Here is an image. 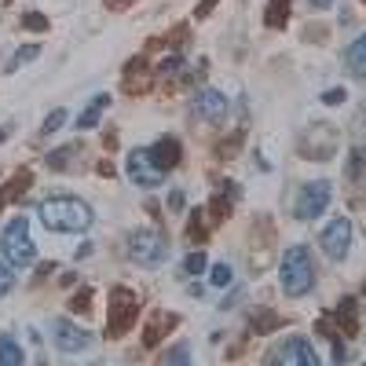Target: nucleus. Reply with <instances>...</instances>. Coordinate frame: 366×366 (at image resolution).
Masks as SVG:
<instances>
[{"mask_svg":"<svg viewBox=\"0 0 366 366\" xmlns=\"http://www.w3.org/2000/svg\"><path fill=\"white\" fill-rule=\"evenodd\" d=\"M37 217H40V223H45L48 231H59V234H81V231H88L95 223L92 206L84 198H77V195H51V198H45L40 209H37Z\"/></svg>","mask_w":366,"mask_h":366,"instance_id":"obj_1","label":"nucleus"},{"mask_svg":"<svg viewBox=\"0 0 366 366\" xmlns=\"http://www.w3.org/2000/svg\"><path fill=\"white\" fill-rule=\"evenodd\" d=\"M278 282H282L286 297H308L315 286V264H311L308 245H289L278 264Z\"/></svg>","mask_w":366,"mask_h":366,"instance_id":"obj_2","label":"nucleus"},{"mask_svg":"<svg viewBox=\"0 0 366 366\" xmlns=\"http://www.w3.org/2000/svg\"><path fill=\"white\" fill-rule=\"evenodd\" d=\"M0 256H4L12 267H29L37 260V245L29 239V220L26 217L8 220V228L0 231Z\"/></svg>","mask_w":366,"mask_h":366,"instance_id":"obj_3","label":"nucleus"},{"mask_svg":"<svg viewBox=\"0 0 366 366\" xmlns=\"http://www.w3.org/2000/svg\"><path fill=\"white\" fill-rule=\"evenodd\" d=\"M136 319H139V300L136 293L128 286H114L110 289V311H106V337L117 341V337H125L128 330L136 326Z\"/></svg>","mask_w":366,"mask_h":366,"instance_id":"obj_4","label":"nucleus"},{"mask_svg":"<svg viewBox=\"0 0 366 366\" xmlns=\"http://www.w3.org/2000/svg\"><path fill=\"white\" fill-rule=\"evenodd\" d=\"M128 256H132V264H139V267H158V264H165V256H169V239L161 231H132Z\"/></svg>","mask_w":366,"mask_h":366,"instance_id":"obj_5","label":"nucleus"},{"mask_svg":"<svg viewBox=\"0 0 366 366\" xmlns=\"http://www.w3.org/2000/svg\"><path fill=\"white\" fill-rule=\"evenodd\" d=\"M330 198H333L330 180H311V183H304V187L297 191V198H293V217H297V220H319L322 212H326Z\"/></svg>","mask_w":366,"mask_h":366,"instance_id":"obj_6","label":"nucleus"},{"mask_svg":"<svg viewBox=\"0 0 366 366\" xmlns=\"http://www.w3.org/2000/svg\"><path fill=\"white\" fill-rule=\"evenodd\" d=\"M319 245H322V253H326L333 264H341L344 256H348V249H352V220L348 217H333L326 228L319 231Z\"/></svg>","mask_w":366,"mask_h":366,"instance_id":"obj_7","label":"nucleus"},{"mask_svg":"<svg viewBox=\"0 0 366 366\" xmlns=\"http://www.w3.org/2000/svg\"><path fill=\"white\" fill-rule=\"evenodd\" d=\"M267 363H275V366H319V355H315L308 337L293 333V337H286L271 355H267Z\"/></svg>","mask_w":366,"mask_h":366,"instance_id":"obj_8","label":"nucleus"},{"mask_svg":"<svg viewBox=\"0 0 366 366\" xmlns=\"http://www.w3.org/2000/svg\"><path fill=\"white\" fill-rule=\"evenodd\" d=\"M125 169H128V180H132L136 187H158V183L165 180V172H161L154 165V158H150V147H136L132 154H128Z\"/></svg>","mask_w":366,"mask_h":366,"instance_id":"obj_9","label":"nucleus"},{"mask_svg":"<svg viewBox=\"0 0 366 366\" xmlns=\"http://www.w3.org/2000/svg\"><path fill=\"white\" fill-rule=\"evenodd\" d=\"M51 341H56V348H59V352L77 355V352H88V348H92L95 333L81 330V326H73V322H66V319H56V322H51Z\"/></svg>","mask_w":366,"mask_h":366,"instance_id":"obj_10","label":"nucleus"},{"mask_svg":"<svg viewBox=\"0 0 366 366\" xmlns=\"http://www.w3.org/2000/svg\"><path fill=\"white\" fill-rule=\"evenodd\" d=\"M191 114L198 117V121H223L228 117V99H223V92L217 88H198V95L191 99Z\"/></svg>","mask_w":366,"mask_h":366,"instance_id":"obj_11","label":"nucleus"},{"mask_svg":"<svg viewBox=\"0 0 366 366\" xmlns=\"http://www.w3.org/2000/svg\"><path fill=\"white\" fill-rule=\"evenodd\" d=\"M150 158H154V165L169 176V172H172V169H180V161H183V147H180V139H176V136H161L158 143L150 147Z\"/></svg>","mask_w":366,"mask_h":366,"instance_id":"obj_12","label":"nucleus"},{"mask_svg":"<svg viewBox=\"0 0 366 366\" xmlns=\"http://www.w3.org/2000/svg\"><path fill=\"white\" fill-rule=\"evenodd\" d=\"M150 84H154V66H150L143 56H136V59L125 66V88L139 95V92H147Z\"/></svg>","mask_w":366,"mask_h":366,"instance_id":"obj_13","label":"nucleus"},{"mask_svg":"<svg viewBox=\"0 0 366 366\" xmlns=\"http://www.w3.org/2000/svg\"><path fill=\"white\" fill-rule=\"evenodd\" d=\"M29 183H34L29 169H19L15 176H12V183H4V187H0V209H4V206H15V202L29 191Z\"/></svg>","mask_w":366,"mask_h":366,"instance_id":"obj_14","label":"nucleus"},{"mask_svg":"<svg viewBox=\"0 0 366 366\" xmlns=\"http://www.w3.org/2000/svg\"><path fill=\"white\" fill-rule=\"evenodd\" d=\"M344 66H348L352 77H366V34H359L344 51Z\"/></svg>","mask_w":366,"mask_h":366,"instance_id":"obj_15","label":"nucleus"},{"mask_svg":"<svg viewBox=\"0 0 366 366\" xmlns=\"http://www.w3.org/2000/svg\"><path fill=\"white\" fill-rule=\"evenodd\" d=\"M176 326V315H150V322H147V333H143V344L147 348H154V344L165 337V333Z\"/></svg>","mask_w":366,"mask_h":366,"instance_id":"obj_16","label":"nucleus"},{"mask_svg":"<svg viewBox=\"0 0 366 366\" xmlns=\"http://www.w3.org/2000/svg\"><path fill=\"white\" fill-rule=\"evenodd\" d=\"M26 355H23V344H19L12 333H0V366H23Z\"/></svg>","mask_w":366,"mask_h":366,"instance_id":"obj_17","label":"nucleus"},{"mask_svg":"<svg viewBox=\"0 0 366 366\" xmlns=\"http://www.w3.org/2000/svg\"><path fill=\"white\" fill-rule=\"evenodd\" d=\"M264 23H267V29H286V23H289V0H267Z\"/></svg>","mask_w":366,"mask_h":366,"instance_id":"obj_18","label":"nucleus"},{"mask_svg":"<svg viewBox=\"0 0 366 366\" xmlns=\"http://www.w3.org/2000/svg\"><path fill=\"white\" fill-rule=\"evenodd\" d=\"M106 106H110V95H99L95 103H88V106H84V114L77 117V128H92L95 121H99V114L106 110Z\"/></svg>","mask_w":366,"mask_h":366,"instance_id":"obj_19","label":"nucleus"},{"mask_svg":"<svg viewBox=\"0 0 366 366\" xmlns=\"http://www.w3.org/2000/svg\"><path fill=\"white\" fill-rule=\"evenodd\" d=\"M355 297H344L341 304H337V319H341V330L344 333H359V322H355Z\"/></svg>","mask_w":366,"mask_h":366,"instance_id":"obj_20","label":"nucleus"},{"mask_svg":"<svg viewBox=\"0 0 366 366\" xmlns=\"http://www.w3.org/2000/svg\"><path fill=\"white\" fill-rule=\"evenodd\" d=\"M278 326H282V319L275 311H253V333H271Z\"/></svg>","mask_w":366,"mask_h":366,"instance_id":"obj_21","label":"nucleus"},{"mask_svg":"<svg viewBox=\"0 0 366 366\" xmlns=\"http://www.w3.org/2000/svg\"><path fill=\"white\" fill-rule=\"evenodd\" d=\"M66 121H70L66 106H56V110H51V114H48V121H45V125H40V136H56V132H59V128H62V125H66Z\"/></svg>","mask_w":366,"mask_h":366,"instance_id":"obj_22","label":"nucleus"},{"mask_svg":"<svg viewBox=\"0 0 366 366\" xmlns=\"http://www.w3.org/2000/svg\"><path fill=\"white\" fill-rule=\"evenodd\" d=\"M37 56H40V45H23V48L15 51V59L8 62V73H15L19 66H26V62H34Z\"/></svg>","mask_w":366,"mask_h":366,"instance_id":"obj_23","label":"nucleus"},{"mask_svg":"<svg viewBox=\"0 0 366 366\" xmlns=\"http://www.w3.org/2000/svg\"><path fill=\"white\" fill-rule=\"evenodd\" d=\"M77 147H81V143H70V147H62V150H51V154H48V165H51V169H62V165H70V161H73V154H77Z\"/></svg>","mask_w":366,"mask_h":366,"instance_id":"obj_24","label":"nucleus"},{"mask_svg":"<svg viewBox=\"0 0 366 366\" xmlns=\"http://www.w3.org/2000/svg\"><path fill=\"white\" fill-rule=\"evenodd\" d=\"M161 363H191V344L187 341H183V344H172V348L165 352V355H161Z\"/></svg>","mask_w":366,"mask_h":366,"instance_id":"obj_25","label":"nucleus"},{"mask_svg":"<svg viewBox=\"0 0 366 366\" xmlns=\"http://www.w3.org/2000/svg\"><path fill=\"white\" fill-rule=\"evenodd\" d=\"M15 289V271H12V264L0 256V297H8Z\"/></svg>","mask_w":366,"mask_h":366,"instance_id":"obj_26","label":"nucleus"},{"mask_svg":"<svg viewBox=\"0 0 366 366\" xmlns=\"http://www.w3.org/2000/svg\"><path fill=\"white\" fill-rule=\"evenodd\" d=\"M209 282L223 289V286H231V264H212V271H209Z\"/></svg>","mask_w":366,"mask_h":366,"instance_id":"obj_27","label":"nucleus"},{"mask_svg":"<svg viewBox=\"0 0 366 366\" xmlns=\"http://www.w3.org/2000/svg\"><path fill=\"white\" fill-rule=\"evenodd\" d=\"M23 26H26V29H34V34H45V29H48V15L26 12V15H23Z\"/></svg>","mask_w":366,"mask_h":366,"instance_id":"obj_28","label":"nucleus"},{"mask_svg":"<svg viewBox=\"0 0 366 366\" xmlns=\"http://www.w3.org/2000/svg\"><path fill=\"white\" fill-rule=\"evenodd\" d=\"M206 253H191L187 256V260H183V267H187V275H202V271H206Z\"/></svg>","mask_w":366,"mask_h":366,"instance_id":"obj_29","label":"nucleus"},{"mask_svg":"<svg viewBox=\"0 0 366 366\" xmlns=\"http://www.w3.org/2000/svg\"><path fill=\"white\" fill-rule=\"evenodd\" d=\"M169 209H172V212H183V209H187V195H183L180 187L169 195Z\"/></svg>","mask_w":366,"mask_h":366,"instance_id":"obj_30","label":"nucleus"},{"mask_svg":"<svg viewBox=\"0 0 366 366\" xmlns=\"http://www.w3.org/2000/svg\"><path fill=\"white\" fill-rule=\"evenodd\" d=\"M344 99H348V92H344V88H333V92H322V103H326V106H341Z\"/></svg>","mask_w":366,"mask_h":366,"instance_id":"obj_31","label":"nucleus"},{"mask_svg":"<svg viewBox=\"0 0 366 366\" xmlns=\"http://www.w3.org/2000/svg\"><path fill=\"white\" fill-rule=\"evenodd\" d=\"M88 300H92V289H77V297H73V311H88Z\"/></svg>","mask_w":366,"mask_h":366,"instance_id":"obj_32","label":"nucleus"},{"mask_svg":"<svg viewBox=\"0 0 366 366\" xmlns=\"http://www.w3.org/2000/svg\"><path fill=\"white\" fill-rule=\"evenodd\" d=\"M239 300H242V289H231V293L223 297V304H220V308H223V311H231L234 304H239Z\"/></svg>","mask_w":366,"mask_h":366,"instance_id":"obj_33","label":"nucleus"},{"mask_svg":"<svg viewBox=\"0 0 366 366\" xmlns=\"http://www.w3.org/2000/svg\"><path fill=\"white\" fill-rule=\"evenodd\" d=\"M212 8H217V0H202V4H198V12H195V19H206V15L212 12Z\"/></svg>","mask_w":366,"mask_h":366,"instance_id":"obj_34","label":"nucleus"},{"mask_svg":"<svg viewBox=\"0 0 366 366\" xmlns=\"http://www.w3.org/2000/svg\"><path fill=\"white\" fill-rule=\"evenodd\" d=\"M106 8H110V12H121V8H128V0H106Z\"/></svg>","mask_w":366,"mask_h":366,"instance_id":"obj_35","label":"nucleus"},{"mask_svg":"<svg viewBox=\"0 0 366 366\" xmlns=\"http://www.w3.org/2000/svg\"><path fill=\"white\" fill-rule=\"evenodd\" d=\"M311 8H333V0H311Z\"/></svg>","mask_w":366,"mask_h":366,"instance_id":"obj_36","label":"nucleus"},{"mask_svg":"<svg viewBox=\"0 0 366 366\" xmlns=\"http://www.w3.org/2000/svg\"><path fill=\"white\" fill-rule=\"evenodd\" d=\"M4 139H8V125H0V143H4Z\"/></svg>","mask_w":366,"mask_h":366,"instance_id":"obj_37","label":"nucleus"},{"mask_svg":"<svg viewBox=\"0 0 366 366\" xmlns=\"http://www.w3.org/2000/svg\"><path fill=\"white\" fill-rule=\"evenodd\" d=\"M363 4H366V0H363Z\"/></svg>","mask_w":366,"mask_h":366,"instance_id":"obj_38","label":"nucleus"}]
</instances>
